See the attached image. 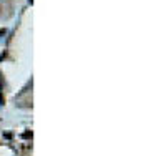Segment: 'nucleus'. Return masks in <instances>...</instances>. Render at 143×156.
<instances>
[{
    "label": "nucleus",
    "instance_id": "nucleus-1",
    "mask_svg": "<svg viewBox=\"0 0 143 156\" xmlns=\"http://www.w3.org/2000/svg\"><path fill=\"white\" fill-rule=\"evenodd\" d=\"M0 85H2V83H0Z\"/></svg>",
    "mask_w": 143,
    "mask_h": 156
}]
</instances>
